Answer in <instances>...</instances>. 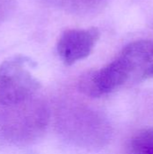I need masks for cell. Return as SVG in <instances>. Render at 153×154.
Returning <instances> with one entry per match:
<instances>
[{
  "label": "cell",
  "mask_w": 153,
  "mask_h": 154,
  "mask_svg": "<svg viewBox=\"0 0 153 154\" xmlns=\"http://www.w3.org/2000/svg\"><path fill=\"white\" fill-rule=\"evenodd\" d=\"M56 126L67 141L87 149L103 147L112 134L111 126L103 115L75 101H66L58 106Z\"/></svg>",
  "instance_id": "obj_1"
},
{
  "label": "cell",
  "mask_w": 153,
  "mask_h": 154,
  "mask_svg": "<svg viewBox=\"0 0 153 154\" xmlns=\"http://www.w3.org/2000/svg\"><path fill=\"white\" fill-rule=\"evenodd\" d=\"M50 121L47 103L38 95L18 104L0 105V141L22 145L39 139Z\"/></svg>",
  "instance_id": "obj_2"
},
{
  "label": "cell",
  "mask_w": 153,
  "mask_h": 154,
  "mask_svg": "<svg viewBox=\"0 0 153 154\" xmlns=\"http://www.w3.org/2000/svg\"><path fill=\"white\" fill-rule=\"evenodd\" d=\"M31 61L14 57L0 65V105L23 102L37 95L41 84L30 70Z\"/></svg>",
  "instance_id": "obj_3"
},
{
  "label": "cell",
  "mask_w": 153,
  "mask_h": 154,
  "mask_svg": "<svg viewBox=\"0 0 153 154\" xmlns=\"http://www.w3.org/2000/svg\"><path fill=\"white\" fill-rule=\"evenodd\" d=\"M111 62L123 87L153 79V41L130 42Z\"/></svg>",
  "instance_id": "obj_4"
},
{
  "label": "cell",
  "mask_w": 153,
  "mask_h": 154,
  "mask_svg": "<svg viewBox=\"0 0 153 154\" xmlns=\"http://www.w3.org/2000/svg\"><path fill=\"white\" fill-rule=\"evenodd\" d=\"M100 38L97 28L69 29L64 31L57 42V51L66 65H72L86 59Z\"/></svg>",
  "instance_id": "obj_5"
},
{
  "label": "cell",
  "mask_w": 153,
  "mask_h": 154,
  "mask_svg": "<svg viewBox=\"0 0 153 154\" xmlns=\"http://www.w3.org/2000/svg\"><path fill=\"white\" fill-rule=\"evenodd\" d=\"M51 7L75 14H88L98 12L108 0H44Z\"/></svg>",
  "instance_id": "obj_6"
},
{
  "label": "cell",
  "mask_w": 153,
  "mask_h": 154,
  "mask_svg": "<svg viewBox=\"0 0 153 154\" xmlns=\"http://www.w3.org/2000/svg\"><path fill=\"white\" fill-rule=\"evenodd\" d=\"M131 154H153V128L138 131L130 141Z\"/></svg>",
  "instance_id": "obj_7"
},
{
  "label": "cell",
  "mask_w": 153,
  "mask_h": 154,
  "mask_svg": "<svg viewBox=\"0 0 153 154\" xmlns=\"http://www.w3.org/2000/svg\"><path fill=\"white\" fill-rule=\"evenodd\" d=\"M15 7V0H0V24L5 21Z\"/></svg>",
  "instance_id": "obj_8"
}]
</instances>
